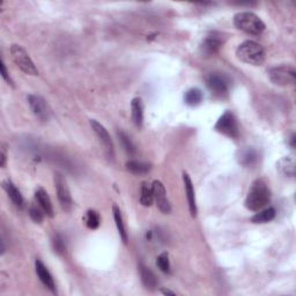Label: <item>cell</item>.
I'll return each mask as SVG.
<instances>
[{
	"label": "cell",
	"mask_w": 296,
	"mask_h": 296,
	"mask_svg": "<svg viewBox=\"0 0 296 296\" xmlns=\"http://www.w3.org/2000/svg\"><path fill=\"white\" fill-rule=\"evenodd\" d=\"M271 200V191L264 180H256L251 184L248 191V196L245 198L244 205L249 211L258 212L263 210Z\"/></svg>",
	"instance_id": "6da1fadb"
},
{
	"label": "cell",
	"mask_w": 296,
	"mask_h": 296,
	"mask_svg": "<svg viewBox=\"0 0 296 296\" xmlns=\"http://www.w3.org/2000/svg\"><path fill=\"white\" fill-rule=\"evenodd\" d=\"M236 56L245 64L259 66L265 61V51L259 43L255 41H245L236 50Z\"/></svg>",
	"instance_id": "7a4b0ae2"
},
{
	"label": "cell",
	"mask_w": 296,
	"mask_h": 296,
	"mask_svg": "<svg viewBox=\"0 0 296 296\" xmlns=\"http://www.w3.org/2000/svg\"><path fill=\"white\" fill-rule=\"evenodd\" d=\"M235 27L250 35H260L265 31V23L251 12H240L234 16Z\"/></svg>",
	"instance_id": "3957f363"
},
{
	"label": "cell",
	"mask_w": 296,
	"mask_h": 296,
	"mask_svg": "<svg viewBox=\"0 0 296 296\" xmlns=\"http://www.w3.org/2000/svg\"><path fill=\"white\" fill-rule=\"evenodd\" d=\"M271 82L276 86H293L296 81V71L290 65H278L268 70Z\"/></svg>",
	"instance_id": "277c9868"
},
{
	"label": "cell",
	"mask_w": 296,
	"mask_h": 296,
	"mask_svg": "<svg viewBox=\"0 0 296 296\" xmlns=\"http://www.w3.org/2000/svg\"><path fill=\"white\" fill-rule=\"evenodd\" d=\"M11 57L13 59L14 64L29 75H39V70L36 69L33 59L22 46L19 44H13L11 46Z\"/></svg>",
	"instance_id": "5b68a950"
},
{
	"label": "cell",
	"mask_w": 296,
	"mask_h": 296,
	"mask_svg": "<svg viewBox=\"0 0 296 296\" xmlns=\"http://www.w3.org/2000/svg\"><path fill=\"white\" fill-rule=\"evenodd\" d=\"M214 130L228 138L236 139L240 135L239 122L231 111H226L215 123Z\"/></svg>",
	"instance_id": "8992f818"
},
{
	"label": "cell",
	"mask_w": 296,
	"mask_h": 296,
	"mask_svg": "<svg viewBox=\"0 0 296 296\" xmlns=\"http://www.w3.org/2000/svg\"><path fill=\"white\" fill-rule=\"evenodd\" d=\"M54 187H56L57 191V197L58 200L61 202V206L63 210L65 211H71L72 205H73V201H72L71 192L70 189L67 187L66 180L64 179V176L59 172L54 174Z\"/></svg>",
	"instance_id": "52a82bcc"
},
{
	"label": "cell",
	"mask_w": 296,
	"mask_h": 296,
	"mask_svg": "<svg viewBox=\"0 0 296 296\" xmlns=\"http://www.w3.org/2000/svg\"><path fill=\"white\" fill-rule=\"evenodd\" d=\"M27 100H28L29 107H31L34 115H35L42 122L49 121L50 116H51V109H50L49 104L46 103V101L43 99V97L40 95L31 94V95H28Z\"/></svg>",
	"instance_id": "ba28073f"
},
{
	"label": "cell",
	"mask_w": 296,
	"mask_h": 296,
	"mask_svg": "<svg viewBox=\"0 0 296 296\" xmlns=\"http://www.w3.org/2000/svg\"><path fill=\"white\" fill-rule=\"evenodd\" d=\"M207 87L210 91L217 95H226L230 87V80L227 75L222 73H211L206 78Z\"/></svg>",
	"instance_id": "9c48e42d"
},
{
	"label": "cell",
	"mask_w": 296,
	"mask_h": 296,
	"mask_svg": "<svg viewBox=\"0 0 296 296\" xmlns=\"http://www.w3.org/2000/svg\"><path fill=\"white\" fill-rule=\"evenodd\" d=\"M222 46L221 35L217 32H211L207 34V36L202 41L200 45V51L205 57L214 56L219 52L220 48Z\"/></svg>",
	"instance_id": "30bf717a"
},
{
	"label": "cell",
	"mask_w": 296,
	"mask_h": 296,
	"mask_svg": "<svg viewBox=\"0 0 296 296\" xmlns=\"http://www.w3.org/2000/svg\"><path fill=\"white\" fill-rule=\"evenodd\" d=\"M152 191H153L154 200L156 202V206L159 207V210L164 214L170 213L171 211L170 202L168 200L166 188H164V185L161 182L154 181L153 184H152Z\"/></svg>",
	"instance_id": "8fae6325"
},
{
	"label": "cell",
	"mask_w": 296,
	"mask_h": 296,
	"mask_svg": "<svg viewBox=\"0 0 296 296\" xmlns=\"http://www.w3.org/2000/svg\"><path fill=\"white\" fill-rule=\"evenodd\" d=\"M91 126L93 131H94L95 134L99 137V139L101 140V142L103 143L105 150L108 151V154L110 156H113V143L111 140V137H110V134L108 132V130L104 128V126L101 124V123L97 122L96 120H91Z\"/></svg>",
	"instance_id": "7c38bea8"
},
{
	"label": "cell",
	"mask_w": 296,
	"mask_h": 296,
	"mask_svg": "<svg viewBox=\"0 0 296 296\" xmlns=\"http://www.w3.org/2000/svg\"><path fill=\"white\" fill-rule=\"evenodd\" d=\"M35 271H36L37 277H39L41 282L43 283L46 288L51 290L52 293H56V283H54L51 273H50L49 270L46 269V266L43 264V261L40 259L35 260Z\"/></svg>",
	"instance_id": "4fadbf2b"
},
{
	"label": "cell",
	"mask_w": 296,
	"mask_h": 296,
	"mask_svg": "<svg viewBox=\"0 0 296 296\" xmlns=\"http://www.w3.org/2000/svg\"><path fill=\"white\" fill-rule=\"evenodd\" d=\"M183 182H184V189L185 194H187V199L189 204V210L192 217L197 215V204H196V194H194V188L192 184V181L190 179L188 172H183Z\"/></svg>",
	"instance_id": "5bb4252c"
},
{
	"label": "cell",
	"mask_w": 296,
	"mask_h": 296,
	"mask_svg": "<svg viewBox=\"0 0 296 296\" xmlns=\"http://www.w3.org/2000/svg\"><path fill=\"white\" fill-rule=\"evenodd\" d=\"M238 161L243 167H253L259 160V154L255 150V148H243V150L239 151L238 155Z\"/></svg>",
	"instance_id": "9a60e30c"
},
{
	"label": "cell",
	"mask_w": 296,
	"mask_h": 296,
	"mask_svg": "<svg viewBox=\"0 0 296 296\" xmlns=\"http://www.w3.org/2000/svg\"><path fill=\"white\" fill-rule=\"evenodd\" d=\"M35 201L41 206V209L43 210L45 215H48L49 218L53 217V207L51 199H50L48 192L43 188H39L36 190Z\"/></svg>",
	"instance_id": "2e32d148"
},
{
	"label": "cell",
	"mask_w": 296,
	"mask_h": 296,
	"mask_svg": "<svg viewBox=\"0 0 296 296\" xmlns=\"http://www.w3.org/2000/svg\"><path fill=\"white\" fill-rule=\"evenodd\" d=\"M139 271H140L141 282L145 286V288L148 290H154L158 287V278H156L153 271L142 264L140 265Z\"/></svg>",
	"instance_id": "e0dca14e"
},
{
	"label": "cell",
	"mask_w": 296,
	"mask_h": 296,
	"mask_svg": "<svg viewBox=\"0 0 296 296\" xmlns=\"http://www.w3.org/2000/svg\"><path fill=\"white\" fill-rule=\"evenodd\" d=\"M3 188L8 194V197H10L12 202H13L15 206H18L21 209V207L23 206V197H22V194H21L20 190L13 184V182L10 180L5 181L3 183Z\"/></svg>",
	"instance_id": "ac0fdd59"
},
{
	"label": "cell",
	"mask_w": 296,
	"mask_h": 296,
	"mask_svg": "<svg viewBox=\"0 0 296 296\" xmlns=\"http://www.w3.org/2000/svg\"><path fill=\"white\" fill-rule=\"evenodd\" d=\"M131 115L132 121L138 128H140L143 124V104L140 97H134L131 102Z\"/></svg>",
	"instance_id": "d6986e66"
},
{
	"label": "cell",
	"mask_w": 296,
	"mask_h": 296,
	"mask_svg": "<svg viewBox=\"0 0 296 296\" xmlns=\"http://www.w3.org/2000/svg\"><path fill=\"white\" fill-rule=\"evenodd\" d=\"M277 168L279 172L283 176L294 177L295 176V163L294 160L290 158H282L278 161Z\"/></svg>",
	"instance_id": "ffe728a7"
},
{
	"label": "cell",
	"mask_w": 296,
	"mask_h": 296,
	"mask_svg": "<svg viewBox=\"0 0 296 296\" xmlns=\"http://www.w3.org/2000/svg\"><path fill=\"white\" fill-rule=\"evenodd\" d=\"M112 212H113V218H115V222H116L118 232H120L121 239H122L123 242L126 244L129 241V236H128V231H126V228L124 226V222H123V217H122L121 210L118 209L117 205H113Z\"/></svg>",
	"instance_id": "44dd1931"
},
{
	"label": "cell",
	"mask_w": 296,
	"mask_h": 296,
	"mask_svg": "<svg viewBox=\"0 0 296 296\" xmlns=\"http://www.w3.org/2000/svg\"><path fill=\"white\" fill-rule=\"evenodd\" d=\"M276 210L273 207H269V209L258 211L251 218V222L253 223H268L276 218Z\"/></svg>",
	"instance_id": "7402d4cb"
},
{
	"label": "cell",
	"mask_w": 296,
	"mask_h": 296,
	"mask_svg": "<svg viewBox=\"0 0 296 296\" xmlns=\"http://www.w3.org/2000/svg\"><path fill=\"white\" fill-rule=\"evenodd\" d=\"M202 96L204 95H202V92L199 88H191L184 94V102L190 107H196V105L201 103Z\"/></svg>",
	"instance_id": "603a6c76"
},
{
	"label": "cell",
	"mask_w": 296,
	"mask_h": 296,
	"mask_svg": "<svg viewBox=\"0 0 296 296\" xmlns=\"http://www.w3.org/2000/svg\"><path fill=\"white\" fill-rule=\"evenodd\" d=\"M126 169L130 172L135 175H143L147 174V172L151 171V164L148 163H143V162H139V161H129L126 163Z\"/></svg>",
	"instance_id": "cb8c5ba5"
},
{
	"label": "cell",
	"mask_w": 296,
	"mask_h": 296,
	"mask_svg": "<svg viewBox=\"0 0 296 296\" xmlns=\"http://www.w3.org/2000/svg\"><path fill=\"white\" fill-rule=\"evenodd\" d=\"M154 201V197H153V191H152V187H148V184L143 183L141 184V189H140V202L146 207H150Z\"/></svg>",
	"instance_id": "d4e9b609"
},
{
	"label": "cell",
	"mask_w": 296,
	"mask_h": 296,
	"mask_svg": "<svg viewBox=\"0 0 296 296\" xmlns=\"http://www.w3.org/2000/svg\"><path fill=\"white\" fill-rule=\"evenodd\" d=\"M84 222H86V226L90 228V229H93V230L97 229L101 223L100 214L94 210L87 211L86 215H84Z\"/></svg>",
	"instance_id": "484cf974"
},
{
	"label": "cell",
	"mask_w": 296,
	"mask_h": 296,
	"mask_svg": "<svg viewBox=\"0 0 296 296\" xmlns=\"http://www.w3.org/2000/svg\"><path fill=\"white\" fill-rule=\"evenodd\" d=\"M118 138H120V141L122 143V146L123 148H124L125 152L128 154H134L135 153V146H134V143L132 142V140H131V138L129 137L128 134H126L125 132H123V131H118Z\"/></svg>",
	"instance_id": "4316f807"
},
{
	"label": "cell",
	"mask_w": 296,
	"mask_h": 296,
	"mask_svg": "<svg viewBox=\"0 0 296 296\" xmlns=\"http://www.w3.org/2000/svg\"><path fill=\"white\" fill-rule=\"evenodd\" d=\"M29 215H31V218L34 222L41 223L42 221H43L45 213L43 212V210L41 209V206L35 201L29 206Z\"/></svg>",
	"instance_id": "83f0119b"
},
{
	"label": "cell",
	"mask_w": 296,
	"mask_h": 296,
	"mask_svg": "<svg viewBox=\"0 0 296 296\" xmlns=\"http://www.w3.org/2000/svg\"><path fill=\"white\" fill-rule=\"evenodd\" d=\"M156 265H158V268L161 270L163 273H170L171 266L170 260H169L168 252H162L161 255L158 257V259H156Z\"/></svg>",
	"instance_id": "f1b7e54d"
},
{
	"label": "cell",
	"mask_w": 296,
	"mask_h": 296,
	"mask_svg": "<svg viewBox=\"0 0 296 296\" xmlns=\"http://www.w3.org/2000/svg\"><path fill=\"white\" fill-rule=\"evenodd\" d=\"M52 247L54 249V252L59 253V255H62V253L65 252L66 244H65L64 239L62 238V235L57 234L56 236H54L52 240Z\"/></svg>",
	"instance_id": "f546056e"
},
{
	"label": "cell",
	"mask_w": 296,
	"mask_h": 296,
	"mask_svg": "<svg viewBox=\"0 0 296 296\" xmlns=\"http://www.w3.org/2000/svg\"><path fill=\"white\" fill-rule=\"evenodd\" d=\"M0 72H2V77H3V79L5 80V81H6L8 84H11V86H13V81H12V79H11V77H10V74H8L7 69H6V65H5V63H4L3 59H2V63H0Z\"/></svg>",
	"instance_id": "4dcf8cb0"
},
{
	"label": "cell",
	"mask_w": 296,
	"mask_h": 296,
	"mask_svg": "<svg viewBox=\"0 0 296 296\" xmlns=\"http://www.w3.org/2000/svg\"><path fill=\"white\" fill-rule=\"evenodd\" d=\"M5 164H6V153H5V148H2V163H0V166H2L3 168L5 167Z\"/></svg>",
	"instance_id": "1f68e13d"
},
{
	"label": "cell",
	"mask_w": 296,
	"mask_h": 296,
	"mask_svg": "<svg viewBox=\"0 0 296 296\" xmlns=\"http://www.w3.org/2000/svg\"><path fill=\"white\" fill-rule=\"evenodd\" d=\"M161 293L164 294V295H176L175 291H171V290L166 289V288H162V289H161Z\"/></svg>",
	"instance_id": "d6a6232c"
}]
</instances>
